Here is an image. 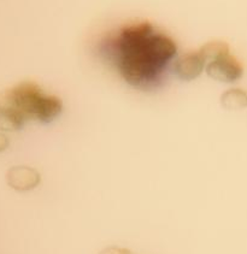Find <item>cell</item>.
Here are the masks:
<instances>
[{
  "label": "cell",
  "mask_w": 247,
  "mask_h": 254,
  "mask_svg": "<svg viewBox=\"0 0 247 254\" xmlns=\"http://www.w3.org/2000/svg\"><path fill=\"white\" fill-rule=\"evenodd\" d=\"M100 254H130V252L127 250H123V248L109 247L106 248V250H104Z\"/></svg>",
  "instance_id": "7"
},
{
  "label": "cell",
  "mask_w": 247,
  "mask_h": 254,
  "mask_svg": "<svg viewBox=\"0 0 247 254\" xmlns=\"http://www.w3.org/2000/svg\"><path fill=\"white\" fill-rule=\"evenodd\" d=\"M7 183L16 190H30L40 183V174L28 166H15L7 172Z\"/></svg>",
  "instance_id": "5"
},
{
  "label": "cell",
  "mask_w": 247,
  "mask_h": 254,
  "mask_svg": "<svg viewBox=\"0 0 247 254\" xmlns=\"http://www.w3.org/2000/svg\"><path fill=\"white\" fill-rule=\"evenodd\" d=\"M63 110L56 95L45 93L39 84L23 81L0 92V129L19 130L27 122L50 123Z\"/></svg>",
  "instance_id": "2"
},
{
  "label": "cell",
  "mask_w": 247,
  "mask_h": 254,
  "mask_svg": "<svg viewBox=\"0 0 247 254\" xmlns=\"http://www.w3.org/2000/svg\"><path fill=\"white\" fill-rule=\"evenodd\" d=\"M221 105L232 111L245 109L247 106V92L240 88L228 89L221 95Z\"/></svg>",
  "instance_id": "6"
},
{
  "label": "cell",
  "mask_w": 247,
  "mask_h": 254,
  "mask_svg": "<svg viewBox=\"0 0 247 254\" xmlns=\"http://www.w3.org/2000/svg\"><path fill=\"white\" fill-rule=\"evenodd\" d=\"M7 146H8L7 137L5 136L4 134H1V132H0V152L4 151V149H6Z\"/></svg>",
  "instance_id": "8"
},
{
  "label": "cell",
  "mask_w": 247,
  "mask_h": 254,
  "mask_svg": "<svg viewBox=\"0 0 247 254\" xmlns=\"http://www.w3.org/2000/svg\"><path fill=\"white\" fill-rule=\"evenodd\" d=\"M206 62L200 51L188 52L181 56L174 64L175 74L180 80L193 81L205 69Z\"/></svg>",
  "instance_id": "4"
},
{
  "label": "cell",
  "mask_w": 247,
  "mask_h": 254,
  "mask_svg": "<svg viewBox=\"0 0 247 254\" xmlns=\"http://www.w3.org/2000/svg\"><path fill=\"white\" fill-rule=\"evenodd\" d=\"M106 49L122 78L139 89L160 83L177 52L174 40L146 21L122 27L106 41Z\"/></svg>",
  "instance_id": "1"
},
{
  "label": "cell",
  "mask_w": 247,
  "mask_h": 254,
  "mask_svg": "<svg viewBox=\"0 0 247 254\" xmlns=\"http://www.w3.org/2000/svg\"><path fill=\"white\" fill-rule=\"evenodd\" d=\"M206 74L211 78L221 82H234L243 76L244 69L240 62L231 53V50L207 62Z\"/></svg>",
  "instance_id": "3"
}]
</instances>
